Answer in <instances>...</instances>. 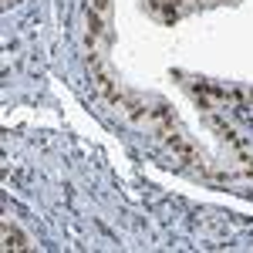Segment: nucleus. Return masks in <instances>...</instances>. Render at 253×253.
Returning <instances> with one entry per match:
<instances>
[{
    "label": "nucleus",
    "instance_id": "1",
    "mask_svg": "<svg viewBox=\"0 0 253 253\" xmlns=\"http://www.w3.org/2000/svg\"><path fill=\"white\" fill-rule=\"evenodd\" d=\"M34 243H31V236L20 233L17 223H10V219H3V250H31Z\"/></svg>",
    "mask_w": 253,
    "mask_h": 253
}]
</instances>
